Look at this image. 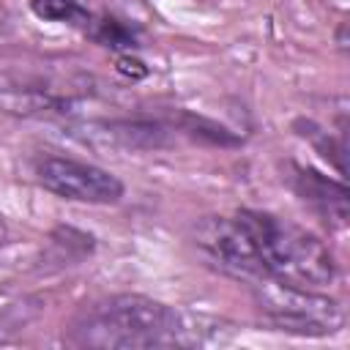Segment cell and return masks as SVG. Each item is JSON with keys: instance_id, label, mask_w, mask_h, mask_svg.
Wrapping results in <instances>:
<instances>
[{"instance_id": "obj_11", "label": "cell", "mask_w": 350, "mask_h": 350, "mask_svg": "<svg viewBox=\"0 0 350 350\" xmlns=\"http://www.w3.org/2000/svg\"><path fill=\"white\" fill-rule=\"evenodd\" d=\"M5 238H8V227H5V219L0 216V246L5 243Z\"/></svg>"}, {"instance_id": "obj_3", "label": "cell", "mask_w": 350, "mask_h": 350, "mask_svg": "<svg viewBox=\"0 0 350 350\" xmlns=\"http://www.w3.org/2000/svg\"><path fill=\"white\" fill-rule=\"evenodd\" d=\"M254 301L262 317L276 328L298 336H331L345 325L339 301L309 290L279 282H254Z\"/></svg>"}, {"instance_id": "obj_8", "label": "cell", "mask_w": 350, "mask_h": 350, "mask_svg": "<svg viewBox=\"0 0 350 350\" xmlns=\"http://www.w3.org/2000/svg\"><path fill=\"white\" fill-rule=\"evenodd\" d=\"M30 11L44 19V22H57V25H68V27H79L88 30V25L93 22V11L88 0H27Z\"/></svg>"}, {"instance_id": "obj_5", "label": "cell", "mask_w": 350, "mask_h": 350, "mask_svg": "<svg viewBox=\"0 0 350 350\" xmlns=\"http://www.w3.org/2000/svg\"><path fill=\"white\" fill-rule=\"evenodd\" d=\"M79 90L44 74H0V112L11 115H63L71 112Z\"/></svg>"}, {"instance_id": "obj_2", "label": "cell", "mask_w": 350, "mask_h": 350, "mask_svg": "<svg viewBox=\"0 0 350 350\" xmlns=\"http://www.w3.org/2000/svg\"><path fill=\"white\" fill-rule=\"evenodd\" d=\"M183 312L139 293H118L82 306L66 331L68 345L101 350L134 347H191L205 339Z\"/></svg>"}, {"instance_id": "obj_9", "label": "cell", "mask_w": 350, "mask_h": 350, "mask_svg": "<svg viewBox=\"0 0 350 350\" xmlns=\"http://www.w3.org/2000/svg\"><path fill=\"white\" fill-rule=\"evenodd\" d=\"M93 41H98L101 46H109V49H120V52H131L139 46V33L134 25L118 19V16H93V22L88 25L85 30Z\"/></svg>"}, {"instance_id": "obj_6", "label": "cell", "mask_w": 350, "mask_h": 350, "mask_svg": "<svg viewBox=\"0 0 350 350\" xmlns=\"http://www.w3.org/2000/svg\"><path fill=\"white\" fill-rule=\"evenodd\" d=\"M170 126L150 118H118V120H88L74 126V134L82 142L96 148H115V150H156L170 145Z\"/></svg>"}, {"instance_id": "obj_12", "label": "cell", "mask_w": 350, "mask_h": 350, "mask_svg": "<svg viewBox=\"0 0 350 350\" xmlns=\"http://www.w3.org/2000/svg\"><path fill=\"white\" fill-rule=\"evenodd\" d=\"M0 36H3V19H0Z\"/></svg>"}, {"instance_id": "obj_7", "label": "cell", "mask_w": 350, "mask_h": 350, "mask_svg": "<svg viewBox=\"0 0 350 350\" xmlns=\"http://www.w3.org/2000/svg\"><path fill=\"white\" fill-rule=\"evenodd\" d=\"M293 189L304 202L314 205L325 219H331L336 224H345V219H347V189H345L342 180H331V178H325V175H320L317 170H309V167H295Z\"/></svg>"}, {"instance_id": "obj_4", "label": "cell", "mask_w": 350, "mask_h": 350, "mask_svg": "<svg viewBox=\"0 0 350 350\" xmlns=\"http://www.w3.org/2000/svg\"><path fill=\"white\" fill-rule=\"evenodd\" d=\"M33 175L41 189L68 202L115 205L126 194V186L115 172L71 156H38L33 161Z\"/></svg>"}, {"instance_id": "obj_1", "label": "cell", "mask_w": 350, "mask_h": 350, "mask_svg": "<svg viewBox=\"0 0 350 350\" xmlns=\"http://www.w3.org/2000/svg\"><path fill=\"white\" fill-rule=\"evenodd\" d=\"M191 241L211 268L249 284L268 279L320 290L336 276L334 254L314 232L268 211L241 208L227 216H202Z\"/></svg>"}, {"instance_id": "obj_10", "label": "cell", "mask_w": 350, "mask_h": 350, "mask_svg": "<svg viewBox=\"0 0 350 350\" xmlns=\"http://www.w3.org/2000/svg\"><path fill=\"white\" fill-rule=\"evenodd\" d=\"M304 129H309V131H301L304 137H309L312 142H314V148L325 156V159H331L334 164H336V170H339V175H345V139H339V142H334L331 137H328V131H323L320 126H314L312 120H298Z\"/></svg>"}]
</instances>
